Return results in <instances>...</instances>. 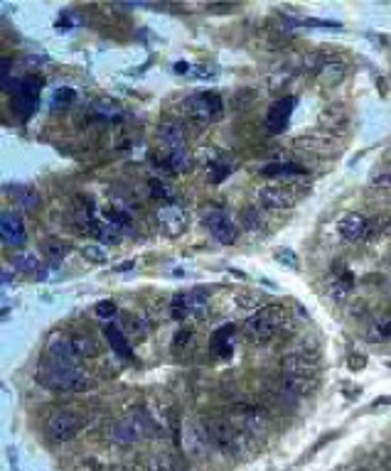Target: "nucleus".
<instances>
[{
	"mask_svg": "<svg viewBox=\"0 0 391 471\" xmlns=\"http://www.w3.org/2000/svg\"><path fill=\"white\" fill-rule=\"evenodd\" d=\"M35 381L47 390H57V393H84L94 385L91 376L82 368H69L62 363L52 361L49 356H42L37 363Z\"/></svg>",
	"mask_w": 391,
	"mask_h": 471,
	"instance_id": "f257e3e1",
	"label": "nucleus"
},
{
	"mask_svg": "<svg viewBox=\"0 0 391 471\" xmlns=\"http://www.w3.org/2000/svg\"><path fill=\"white\" fill-rule=\"evenodd\" d=\"M160 147L165 152V167L175 175H183L192 167V157H190L187 143H185V130L178 120H165L160 125Z\"/></svg>",
	"mask_w": 391,
	"mask_h": 471,
	"instance_id": "f03ea898",
	"label": "nucleus"
},
{
	"mask_svg": "<svg viewBox=\"0 0 391 471\" xmlns=\"http://www.w3.org/2000/svg\"><path fill=\"white\" fill-rule=\"evenodd\" d=\"M286 319H288V314H286V310H283L281 305L261 307V310L256 312L254 317H249V319H246V324H244L246 337H249L254 344L268 342V339H273L278 332H281L283 324H286Z\"/></svg>",
	"mask_w": 391,
	"mask_h": 471,
	"instance_id": "7ed1b4c3",
	"label": "nucleus"
},
{
	"mask_svg": "<svg viewBox=\"0 0 391 471\" xmlns=\"http://www.w3.org/2000/svg\"><path fill=\"white\" fill-rule=\"evenodd\" d=\"M187 113L197 125L217 123L224 113V101L217 91H199L187 99Z\"/></svg>",
	"mask_w": 391,
	"mask_h": 471,
	"instance_id": "20e7f679",
	"label": "nucleus"
},
{
	"mask_svg": "<svg viewBox=\"0 0 391 471\" xmlns=\"http://www.w3.org/2000/svg\"><path fill=\"white\" fill-rule=\"evenodd\" d=\"M204 435H207V442H214L224 452H241V447H244V435H239L227 417L204 420Z\"/></svg>",
	"mask_w": 391,
	"mask_h": 471,
	"instance_id": "39448f33",
	"label": "nucleus"
},
{
	"mask_svg": "<svg viewBox=\"0 0 391 471\" xmlns=\"http://www.w3.org/2000/svg\"><path fill=\"white\" fill-rule=\"evenodd\" d=\"M40 91H42L40 77H25L20 81H15V86H13V109L22 118H30L37 109V101H40Z\"/></svg>",
	"mask_w": 391,
	"mask_h": 471,
	"instance_id": "423d86ee",
	"label": "nucleus"
},
{
	"mask_svg": "<svg viewBox=\"0 0 391 471\" xmlns=\"http://www.w3.org/2000/svg\"><path fill=\"white\" fill-rule=\"evenodd\" d=\"M82 427H84L82 415L72 413V410H59V413H54L47 420L45 432H47V437L52 442H69L82 432Z\"/></svg>",
	"mask_w": 391,
	"mask_h": 471,
	"instance_id": "0eeeda50",
	"label": "nucleus"
},
{
	"mask_svg": "<svg viewBox=\"0 0 391 471\" xmlns=\"http://www.w3.org/2000/svg\"><path fill=\"white\" fill-rule=\"evenodd\" d=\"M202 223L209 228V233H212L214 239L224 246H231L236 239H239V228H236V223L231 221L229 214L220 211V209H209V211L204 214Z\"/></svg>",
	"mask_w": 391,
	"mask_h": 471,
	"instance_id": "6e6552de",
	"label": "nucleus"
},
{
	"mask_svg": "<svg viewBox=\"0 0 391 471\" xmlns=\"http://www.w3.org/2000/svg\"><path fill=\"white\" fill-rule=\"evenodd\" d=\"M207 297L209 292L204 287H192L190 292H180L172 300V314L175 319H183L187 314H202L204 307H207Z\"/></svg>",
	"mask_w": 391,
	"mask_h": 471,
	"instance_id": "1a4fd4ad",
	"label": "nucleus"
},
{
	"mask_svg": "<svg viewBox=\"0 0 391 471\" xmlns=\"http://www.w3.org/2000/svg\"><path fill=\"white\" fill-rule=\"evenodd\" d=\"M158 226H160V233L167 236V239H178L183 236L185 228H187V214H185L183 207L178 204H167L158 211Z\"/></svg>",
	"mask_w": 391,
	"mask_h": 471,
	"instance_id": "9d476101",
	"label": "nucleus"
},
{
	"mask_svg": "<svg viewBox=\"0 0 391 471\" xmlns=\"http://www.w3.org/2000/svg\"><path fill=\"white\" fill-rule=\"evenodd\" d=\"M45 356H49L52 361L62 363V366L79 368V353L72 344V337H64V334H52V337L47 339Z\"/></svg>",
	"mask_w": 391,
	"mask_h": 471,
	"instance_id": "9b49d317",
	"label": "nucleus"
},
{
	"mask_svg": "<svg viewBox=\"0 0 391 471\" xmlns=\"http://www.w3.org/2000/svg\"><path fill=\"white\" fill-rule=\"evenodd\" d=\"M143 437L146 435H143V427H141V422H138L136 413L121 417L118 422H114V427H111V440L121 447L136 445V442L143 440Z\"/></svg>",
	"mask_w": 391,
	"mask_h": 471,
	"instance_id": "f8f14e48",
	"label": "nucleus"
},
{
	"mask_svg": "<svg viewBox=\"0 0 391 471\" xmlns=\"http://www.w3.org/2000/svg\"><path fill=\"white\" fill-rule=\"evenodd\" d=\"M256 197L268 209H288L296 204V194H293V189L286 184H263L259 186Z\"/></svg>",
	"mask_w": 391,
	"mask_h": 471,
	"instance_id": "ddd939ff",
	"label": "nucleus"
},
{
	"mask_svg": "<svg viewBox=\"0 0 391 471\" xmlns=\"http://www.w3.org/2000/svg\"><path fill=\"white\" fill-rule=\"evenodd\" d=\"M293 109H296V96H283V99H278L266 113L268 133H273V135L283 133V130L288 128V120H291V115H293Z\"/></svg>",
	"mask_w": 391,
	"mask_h": 471,
	"instance_id": "4468645a",
	"label": "nucleus"
},
{
	"mask_svg": "<svg viewBox=\"0 0 391 471\" xmlns=\"http://www.w3.org/2000/svg\"><path fill=\"white\" fill-rule=\"evenodd\" d=\"M0 236H3V244L10 246V248H20V246L27 244V231L25 223L17 214L6 211L3 218H0Z\"/></svg>",
	"mask_w": 391,
	"mask_h": 471,
	"instance_id": "2eb2a0df",
	"label": "nucleus"
},
{
	"mask_svg": "<svg viewBox=\"0 0 391 471\" xmlns=\"http://www.w3.org/2000/svg\"><path fill=\"white\" fill-rule=\"evenodd\" d=\"M283 376L318 381V366H315L313 358H308L305 353H291V356L283 358Z\"/></svg>",
	"mask_w": 391,
	"mask_h": 471,
	"instance_id": "dca6fc26",
	"label": "nucleus"
},
{
	"mask_svg": "<svg viewBox=\"0 0 391 471\" xmlns=\"http://www.w3.org/2000/svg\"><path fill=\"white\" fill-rule=\"evenodd\" d=\"M337 233L342 236L344 241H350V244H355V241L365 239L367 233V221L362 214H344L342 218L337 221Z\"/></svg>",
	"mask_w": 391,
	"mask_h": 471,
	"instance_id": "f3484780",
	"label": "nucleus"
},
{
	"mask_svg": "<svg viewBox=\"0 0 391 471\" xmlns=\"http://www.w3.org/2000/svg\"><path fill=\"white\" fill-rule=\"evenodd\" d=\"M104 337L109 342V346L116 351V356H121L123 361H133V349H130V342L123 332H121L116 324H106L104 326Z\"/></svg>",
	"mask_w": 391,
	"mask_h": 471,
	"instance_id": "a211bd4d",
	"label": "nucleus"
},
{
	"mask_svg": "<svg viewBox=\"0 0 391 471\" xmlns=\"http://www.w3.org/2000/svg\"><path fill=\"white\" fill-rule=\"evenodd\" d=\"M121 332L130 339H136V342H143L148 334V321L138 314H121Z\"/></svg>",
	"mask_w": 391,
	"mask_h": 471,
	"instance_id": "6ab92c4d",
	"label": "nucleus"
},
{
	"mask_svg": "<svg viewBox=\"0 0 391 471\" xmlns=\"http://www.w3.org/2000/svg\"><path fill=\"white\" fill-rule=\"evenodd\" d=\"M13 265H15V270H20V273H25V275H32L35 280L47 278V268H45V265H42V260L37 258V255H32V253L17 255V258L13 260Z\"/></svg>",
	"mask_w": 391,
	"mask_h": 471,
	"instance_id": "aec40b11",
	"label": "nucleus"
},
{
	"mask_svg": "<svg viewBox=\"0 0 391 471\" xmlns=\"http://www.w3.org/2000/svg\"><path fill=\"white\" fill-rule=\"evenodd\" d=\"M91 236L94 239H99L101 244H114V246H118L121 244V228H116L114 223H109L106 218H96L94 221V226H91Z\"/></svg>",
	"mask_w": 391,
	"mask_h": 471,
	"instance_id": "412c9836",
	"label": "nucleus"
},
{
	"mask_svg": "<svg viewBox=\"0 0 391 471\" xmlns=\"http://www.w3.org/2000/svg\"><path fill=\"white\" fill-rule=\"evenodd\" d=\"M347 74V64L344 62H323V69H320V83L323 86H337L339 81Z\"/></svg>",
	"mask_w": 391,
	"mask_h": 471,
	"instance_id": "4be33fe9",
	"label": "nucleus"
},
{
	"mask_svg": "<svg viewBox=\"0 0 391 471\" xmlns=\"http://www.w3.org/2000/svg\"><path fill=\"white\" fill-rule=\"evenodd\" d=\"M72 344H74V349H77L79 358H94V356H99V351H101L99 342H96L91 334H72Z\"/></svg>",
	"mask_w": 391,
	"mask_h": 471,
	"instance_id": "5701e85b",
	"label": "nucleus"
},
{
	"mask_svg": "<svg viewBox=\"0 0 391 471\" xmlns=\"http://www.w3.org/2000/svg\"><path fill=\"white\" fill-rule=\"evenodd\" d=\"M300 165H293V162H283V165H266L261 170V177H298L302 175Z\"/></svg>",
	"mask_w": 391,
	"mask_h": 471,
	"instance_id": "b1692460",
	"label": "nucleus"
},
{
	"mask_svg": "<svg viewBox=\"0 0 391 471\" xmlns=\"http://www.w3.org/2000/svg\"><path fill=\"white\" fill-rule=\"evenodd\" d=\"M244 422H246V430H249L251 435H256V437H259L261 432L268 427V417L261 413V410H246Z\"/></svg>",
	"mask_w": 391,
	"mask_h": 471,
	"instance_id": "393cba45",
	"label": "nucleus"
},
{
	"mask_svg": "<svg viewBox=\"0 0 391 471\" xmlns=\"http://www.w3.org/2000/svg\"><path fill=\"white\" fill-rule=\"evenodd\" d=\"M15 192H17V204H20L25 211H35V209L40 207V194H37L32 186H20Z\"/></svg>",
	"mask_w": 391,
	"mask_h": 471,
	"instance_id": "a878e982",
	"label": "nucleus"
},
{
	"mask_svg": "<svg viewBox=\"0 0 391 471\" xmlns=\"http://www.w3.org/2000/svg\"><path fill=\"white\" fill-rule=\"evenodd\" d=\"M231 332H234L231 326H222L220 332L214 334V346L220 349V351H222V356H227V353L231 351V346H229V337H231Z\"/></svg>",
	"mask_w": 391,
	"mask_h": 471,
	"instance_id": "bb28decb",
	"label": "nucleus"
},
{
	"mask_svg": "<svg viewBox=\"0 0 391 471\" xmlns=\"http://www.w3.org/2000/svg\"><path fill=\"white\" fill-rule=\"evenodd\" d=\"M323 120L328 125H344L347 123V113H344L342 106H332V109H328L323 113Z\"/></svg>",
	"mask_w": 391,
	"mask_h": 471,
	"instance_id": "cd10ccee",
	"label": "nucleus"
},
{
	"mask_svg": "<svg viewBox=\"0 0 391 471\" xmlns=\"http://www.w3.org/2000/svg\"><path fill=\"white\" fill-rule=\"evenodd\" d=\"M82 255L89 260V263H106V260H109V255H106V250L101 248V246H84Z\"/></svg>",
	"mask_w": 391,
	"mask_h": 471,
	"instance_id": "c85d7f7f",
	"label": "nucleus"
},
{
	"mask_svg": "<svg viewBox=\"0 0 391 471\" xmlns=\"http://www.w3.org/2000/svg\"><path fill=\"white\" fill-rule=\"evenodd\" d=\"M273 255H276V260L281 265H288L291 270H298V258H296V253H293L291 248H276V250H273Z\"/></svg>",
	"mask_w": 391,
	"mask_h": 471,
	"instance_id": "c756f323",
	"label": "nucleus"
},
{
	"mask_svg": "<svg viewBox=\"0 0 391 471\" xmlns=\"http://www.w3.org/2000/svg\"><path fill=\"white\" fill-rule=\"evenodd\" d=\"M236 305L244 307V310H254L261 305V295L259 292H241V295H236Z\"/></svg>",
	"mask_w": 391,
	"mask_h": 471,
	"instance_id": "7c9ffc66",
	"label": "nucleus"
},
{
	"mask_svg": "<svg viewBox=\"0 0 391 471\" xmlns=\"http://www.w3.org/2000/svg\"><path fill=\"white\" fill-rule=\"evenodd\" d=\"M45 253H47L54 263H59V260L64 258V253H67V248H64L59 241H47V244H45Z\"/></svg>",
	"mask_w": 391,
	"mask_h": 471,
	"instance_id": "2f4dec72",
	"label": "nucleus"
},
{
	"mask_svg": "<svg viewBox=\"0 0 391 471\" xmlns=\"http://www.w3.org/2000/svg\"><path fill=\"white\" fill-rule=\"evenodd\" d=\"M116 312H118V307L111 300H101L99 305H96V317H99V319H111V317H116Z\"/></svg>",
	"mask_w": 391,
	"mask_h": 471,
	"instance_id": "473e14b6",
	"label": "nucleus"
},
{
	"mask_svg": "<svg viewBox=\"0 0 391 471\" xmlns=\"http://www.w3.org/2000/svg\"><path fill=\"white\" fill-rule=\"evenodd\" d=\"M74 96H77V93H74L72 88H57V93H54V106H57V109H64V106L72 104Z\"/></svg>",
	"mask_w": 391,
	"mask_h": 471,
	"instance_id": "72a5a7b5",
	"label": "nucleus"
},
{
	"mask_svg": "<svg viewBox=\"0 0 391 471\" xmlns=\"http://www.w3.org/2000/svg\"><path fill=\"white\" fill-rule=\"evenodd\" d=\"M187 342H192V332H190V329H180L178 339H175V344H178V346H185Z\"/></svg>",
	"mask_w": 391,
	"mask_h": 471,
	"instance_id": "f704fd0d",
	"label": "nucleus"
},
{
	"mask_svg": "<svg viewBox=\"0 0 391 471\" xmlns=\"http://www.w3.org/2000/svg\"><path fill=\"white\" fill-rule=\"evenodd\" d=\"M3 86H10V59H3Z\"/></svg>",
	"mask_w": 391,
	"mask_h": 471,
	"instance_id": "c9c22d12",
	"label": "nucleus"
},
{
	"mask_svg": "<svg viewBox=\"0 0 391 471\" xmlns=\"http://www.w3.org/2000/svg\"><path fill=\"white\" fill-rule=\"evenodd\" d=\"M374 405H376V408H379V405H391V398H379Z\"/></svg>",
	"mask_w": 391,
	"mask_h": 471,
	"instance_id": "e433bc0d",
	"label": "nucleus"
}]
</instances>
